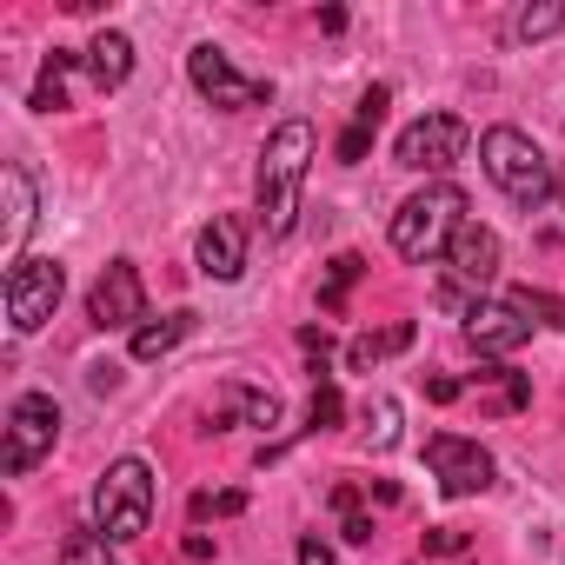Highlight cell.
<instances>
[{"instance_id":"obj_1","label":"cell","mask_w":565,"mask_h":565,"mask_svg":"<svg viewBox=\"0 0 565 565\" xmlns=\"http://www.w3.org/2000/svg\"><path fill=\"white\" fill-rule=\"evenodd\" d=\"M313 153H320L313 120H279L273 140L259 147V180H253V193H259V226H266V239H287V233H294V220H300V186H307V173H313Z\"/></svg>"},{"instance_id":"obj_2","label":"cell","mask_w":565,"mask_h":565,"mask_svg":"<svg viewBox=\"0 0 565 565\" xmlns=\"http://www.w3.org/2000/svg\"><path fill=\"white\" fill-rule=\"evenodd\" d=\"M479 160H486V180H492L512 206H525V213H539V206L558 193V167H552L545 147H539L532 134H519V127H486V134H479Z\"/></svg>"},{"instance_id":"obj_3","label":"cell","mask_w":565,"mask_h":565,"mask_svg":"<svg viewBox=\"0 0 565 565\" xmlns=\"http://www.w3.org/2000/svg\"><path fill=\"white\" fill-rule=\"evenodd\" d=\"M459 226H466V186L426 180V186H419L413 200H399V213H393V253L413 259V266H426V259H439V253L452 246Z\"/></svg>"},{"instance_id":"obj_4","label":"cell","mask_w":565,"mask_h":565,"mask_svg":"<svg viewBox=\"0 0 565 565\" xmlns=\"http://www.w3.org/2000/svg\"><path fill=\"white\" fill-rule=\"evenodd\" d=\"M147 519H153V466L147 459H114L94 486V532L127 545V539L147 532Z\"/></svg>"},{"instance_id":"obj_5","label":"cell","mask_w":565,"mask_h":565,"mask_svg":"<svg viewBox=\"0 0 565 565\" xmlns=\"http://www.w3.org/2000/svg\"><path fill=\"white\" fill-rule=\"evenodd\" d=\"M61 294H67V266L61 259H41V253L14 259L8 266V287H0V300H8V327L14 333H41L54 320Z\"/></svg>"},{"instance_id":"obj_6","label":"cell","mask_w":565,"mask_h":565,"mask_svg":"<svg viewBox=\"0 0 565 565\" xmlns=\"http://www.w3.org/2000/svg\"><path fill=\"white\" fill-rule=\"evenodd\" d=\"M54 439H61V406L47 393H21L8 406V433H0V472H8V479L34 472L54 452Z\"/></svg>"},{"instance_id":"obj_7","label":"cell","mask_w":565,"mask_h":565,"mask_svg":"<svg viewBox=\"0 0 565 565\" xmlns=\"http://www.w3.org/2000/svg\"><path fill=\"white\" fill-rule=\"evenodd\" d=\"M186 81L200 87V100H213L220 114H239V107H259V100H273V87L266 81H246L213 41H200L193 54H186Z\"/></svg>"},{"instance_id":"obj_8","label":"cell","mask_w":565,"mask_h":565,"mask_svg":"<svg viewBox=\"0 0 565 565\" xmlns=\"http://www.w3.org/2000/svg\"><path fill=\"white\" fill-rule=\"evenodd\" d=\"M466 120L459 114H419L399 140H393V160L399 167H413V173H446L459 153H466Z\"/></svg>"},{"instance_id":"obj_9","label":"cell","mask_w":565,"mask_h":565,"mask_svg":"<svg viewBox=\"0 0 565 565\" xmlns=\"http://www.w3.org/2000/svg\"><path fill=\"white\" fill-rule=\"evenodd\" d=\"M87 320H94L100 333H120V327L140 333V320H147V287H140V266H134V259H107V273L94 279V294H87Z\"/></svg>"},{"instance_id":"obj_10","label":"cell","mask_w":565,"mask_h":565,"mask_svg":"<svg viewBox=\"0 0 565 565\" xmlns=\"http://www.w3.org/2000/svg\"><path fill=\"white\" fill-rule=\"evenodd\" d=\"M426 466H433V479H439L452 499H472V492L492 486V452H486L479 439H459V433H433V439H426Z\"/></svg>"},{"instance_id":"obj_11","label":"cell","mask_w":565,"mask_h":565,"mask_svg":"<svg viewBox=\"0 0 565 565\" xmlns=\"http://www.w3.org/2000/svg\"><path fill=\"white\" fill-rule=\"evenodd\" d=\"M525 340H532V320H525L512 300H479V307H466V347H472V353L505 360V353H519Z\"/></svg>"},{"instance_id":"obj_12","label":"cell","mask_w":565,"mask_h":565,"mask_svg":"<svg viewBox=\"0 0 565 565\" xmlns=\"http://www.w3.org/2000/svg\"><path fill=\"white\" fill-rule=\"evenodd\" d=\"M499 233L492 226H479V220H466L459 233H452V246H446V273H452V287H492L499 279Z\"/></svg>"},{"instance_id":"obj_13","label":"cell","mask_w":565,"mask_h":565,"mask_svg":"<svg viewBox=\"0 0 565 565\" xmlns=\"http://www.w3.org/2000/svg\"><path fill=\"white\" fill-rule=\"evenodd\" d=\"M200 273L206 279H220V287H226V279H239L246 273V220H233V213H213L206 226H200Z\"/></svg>"},{"instance_id":"obj_14","label":"cell","mask_w":565,"mask_h":565,"mask_svg":"<svg viewBox=\"0 0 565 565\" xmlns=\"http://www.w3.org/2000/svg\"><path fill=\"white\" fill-rule=\"evenodd\" d=\"M0 186H8V266H14V259H28L21 246H28V233H34V180H28L21 160H8Z\"/></svg>"},{"instance_id":"obj_15","label":"cell","mask_w":565,"mask_h":565,"mask_svg":"<svg viewBox=\"0 0 565 565\" xmlns=\"http://www.w3.org/2000/svg\"><path fill=\"white\" fill-rule=\"evenodd\" d=\"M81 61H87V74H94V87H100V94H120V87H127V74H134V41L107 28V34H94V47H87Z\"/></svg>"},{"instance_id":"obj_16","label":"cell","mask_w":565,"mask_h":565,"mask_svg":"<svg viewBox=\"0 0 565 565\" xmlns=\"http://www.w3.org/2000/svg\"><path fill=\"white\" fill-rule=\"evenodd\" d=\"M413 347V320H393V327H380V333H360L353 347H347V366L353 373H373L380 360H393V353H406Z\"/></svg>"},{"instance_id":"obj_17","label":"cell","mask_w":565,"mask_h":565,"mask_svg":"<svg viewBox=\"0 0 565 565\" xmlns=\"http://www.w3.org/2000/svg\"><path fill=\"white\" fill-rule=\"evenodd\" d=\"M74 61H81V54H67V47H54V54L41 61V81H34V100H28L34 114H61V107H67V74H74Z\"/></svg>"},{"instance_id":"obj_18","label":"cell","mask_w":565,"mask_h":565,"mask_svg":"<svg viewBox=\"0 0 565 565\" xmlns=\"http://www.w3.org/2000/svg\"><path fill=\"white\" fill-rule=\"evenodd\" d=\"M186 333H193V313H167V320H147V327L134 333V360H160V353H173Z\"/></svg>"},{"instance_id":"obj_19","label":"cell","mask_w":565,"mask_h":565,"mask_svg":"<svg viewBox=\"0 0 565 565\" xmlns=\"http://www.w3.org/2000/svg\"><path fill=\"white\" fill-rule=\"evenodd\" d=\"M360 273H366L360 253H340V259L327 266V287H320V307H327V313H347V294L360 287Z\"/></svg>"},{"instance_id":"obj_20","label":"cell","mask_w":565,"mask_h":565,"mask_svg":"<svg viewBox=\"0 0 565 565\" xmlns=\"http://www.w3.org/2000/svg\"><path fill=\"white\" fill-rule=\"evenodd\" d=\"M333 512H340V539L347 545H366L373 539V519L360 512V486H333Z\"/></svg>"},{"instance_id":"obj_21","label":"cell","mask_w":565,"mask_h":565,"mask_svg":"<svg viewBox=\"0 0 565 565\" xmlns=\"http://www.w3.org/2000/svg\"><path fill=\"white\" fill-rule=\"evenodd\" d=\"M558 28H565V8H552V0H539V8H519V14H512V34H519V41H552Z\"/></svg>"},{"instance_id":"obj_22","label":"cell","mask_w":565,"mask_h":565,"mask_svg":"<svg viewBox=\"0 0 565 565\" xmlns=\"http://www.w3.org/2000/svg\"><path fill=\"white\" fill-rule=\"evenodd\" d=\"M61 565H114V539H100V532H67V539H61Z\"/></svg>"},{"instance_id":"obj_23","label":"cell","mask_w":565,"mask_h":565,"mask_svg":"<svg viewBox=\"0 0 565 565\" xmlns=\"http://www.w3.org/2000/svg\"><path fill=\"white\" fill-rule=\"evenodd\" d=\"M366 433H373L380 452H393V446H399V399H386V393L366 399Z\"/></svg>"},{"instance_id":"obj_24","label":"cell","mask_w":565,"mask_h":565,"mask_svg":"<svg viewBox=\"0 0 565 565\" xmlns=\"http://www.w3.org/2000/svg\"><path fill=\"white\" fill-rule=\"evenodd\" d=\"M505 300H512L532 327H565V300H558V294H532V287H519V294H505Z\"/></svg>"},{"instance_id":"obj_25","label":"cell","mask_w":565,"mask_h":565,"mask_svg":"<svg viewBox=\"0 0 565 565\" xmlns=\"http://www.w3.org/2000/svg\"><path fill=\"white\" fill-rule=\"evenodd\" d=\"M246 512V492H193V519H239Z\"/></svg>"},{"instance_id":"obj_26","label":"cell","mask_w":565,"mask_h":565,"mask_svg":"<svg viewBox=\"0 0 565 565\" xmlns=\"http://www.w3.org/2000/svg\"><path fill=\"white\" fill-rule=\"evenodd\" d=\"M340 419H347V399H340L333 380H320V393H313V426L327 433V426H340Z\"/></svg>"},{"instance_id":"obj_27","label":"cell","mask_w":565,"mask_h":565,"mask_svg":"<svg viewBox=\"0 0 565 565\" xmlns=\"http://www.w3.org/2000/svg\"><path fill=\"white\" fill-rule=\"evenodd\" d=\"M386 100H393L386 87H366V94H360V114H353V127H366V134H373V127L386 120Z\"/></svg>"},{"instance_id":"obj_28","label":"cell","mask_w":565,"mask_h":565,"mask_svg":"<svg viewBox=\"0 0 565 565\" xmlns=\"http://www.w3.org/2000/svg\"><path fill=\"white\" fill-rule=\"evenodd\" d=\"M426 552H433V558H459V552H466V532H459V525H433V532H426Z\"/></svg>"},{"instance_id":"obj_29","label":"cell","mask_w":565,"mask_h":565,"mask_svg":"<svg viewBox=\"0 0 565 565\" xmlns=\"http://www.w3.org/2000/svg\"><path fill=\"white\" fill-rule=\"evenodd\" d=\"M366 147H373V134H366V127H347V134H340V160H347V167H360V160H366Z\"/></svg>"},{"instance_id":"obj_30","label":"cell","mask_w":565,"mask_h":565,"mask_svg":"<svg viewBox=\"0 0 565 565\" xmlns=\"http://www.w3.org/2000/svg\"><path fill=\"white\" fill-rule=\"evenodd\" d=\"M300 347H307V353L327 366V353H333V333H327V327H307V333H300Z\"/></svg>"},{"instance_id":"obj_31","label":"cell","mask_w":565,"mask_h":565,"mask_svg":"<svg viewBox=\"0 0 565 565\" xmlns=\"http://www.w3.org/2000/svg\"><path fill=\"white\" fill-rule=\"evenodd\" d=\"M426 399H433V406H452V399H459V380H446V373L426 380Z\"/></svg>"},{"instance_id":"obj_32","label":"cell","mask_w":565,"mask_h":565,"mask_svg":"<svg viewBox=\"0 0 565 565\" xmlns=\"http://www.w3.org/2000/svg\"><path fill=\"white\" fill-rule=\"evenodd\" d=\"M300 565H333V545L327 539H300Z\"/></svg>"},{"instance_id":"obj_33","label":"cell","mask_w":565,"mask_h":565,"mask_svg":"<svg viewBox=\"0 0 565 565\" xmlns=\"http://www.w3.org/2000/svg\"><path fill=\"white\" fill-rule=\"evenodd\" d=\"M558 200H565V180H558Z\"/></svg>"}]
</instances>
